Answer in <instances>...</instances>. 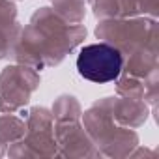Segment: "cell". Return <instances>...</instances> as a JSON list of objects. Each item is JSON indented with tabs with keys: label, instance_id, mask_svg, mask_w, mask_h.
<instances>
[{
	"label": "cell",
	"instance_id": "obj_1",
	"mask_svg": "<svg viewBox=\"0 0 159 159\" xmlns=\"http://www.w3.org/2000/svg\"><path fill=\"white\" fill-rule=\"evenodd\" d=\"M122 54L118 49L107 43H94L81 49L77 58V69L86 81L92 83H111L122 73Z\"/></svg>",
	"mask_w": 159,
	"mask_h": 159
}]
</instances>
